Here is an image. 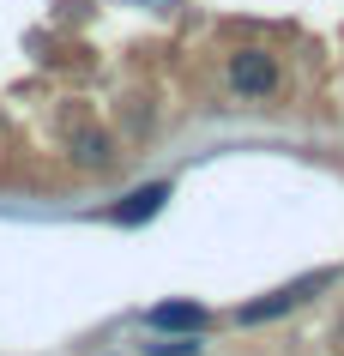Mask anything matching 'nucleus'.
<instances>
[{
    "instance_id": "423d86ee",
    "label": "nucleus",
    "mask_w": 344,
    "mask_h": 356,
    "mask_svg": "<svg viewBox=\"0 0 344 356\" xmlns=\"http://www.w3.org/2000/svg\"><path fill=\"white\" fill-rule=\"evenodd\" d=\"M145 350H151V356H193L199 344H188V338H175V344H145Z\"/></svg>"
},
{
    "instance_id": "20e7f679",
    "label": "nucleus",
    "mask_w": 344,
    "mask_h": 356,
    "mask_svg": "<svg viewBox=\"0 0 344 356\" xmlns=\"http://www.w3.org/2000/svg\"><path fill=\"white\" fill-rule=\"evenodd\" d=\"M170 206V181H151V188H139V193H127V200H121V206L109 211V224H145V218H157V211Z\"/></svg>"
},
{
    "instance_id": "f257e3e1",
    "label": "nucleus",
    "mask_w": 344,
    "mask_h": 356,
    "mask_svg": "<svg viewBox=\"0 0 344 356\" xmlns=\"http://www.w3.org/2000/svg\"><path fill=\"white\" fill-rule=\"evenodd\" d=\"M224 79L236 97H248V103H272L278 97V85H284V67H278V55L272 49H236V55L224 60Z\"/></svg>"
},
{
    "instance_id": "7ed1b4c3",
    "label": "nucleus",
    "mask_w": 344,
    "mask_h": 356,
    "mask_svg": "<svg viewBox=\"0 0 344 356\" xmlns=\"http://www.w3.org/2000/svg\"><path fill=\"white\" fill-rule=\"evenodd\" d=\"M145 320H151L157 332H211V326H218V314L199 308V302H157Z\"/></svg>"
},
{
    "instance_id": "39448f33",
    "label": "nucleus",
    "mask_w": 344,
    "mask_h": 356,
    "mask_svg": "<svg viewBox=\"0 0 344 356\" xmlns=\"http://www.w3.org/2000/svg\"><path fill=\"white\" fill-rule=\"evenodd\" d=\"M73 157H79V169H109L115 163L109 133H103V127H79L73 133Z\"/></svg>"
},
{
    "instance_id": "f03ea898",
    "label": "nucleus",
    "mask_w": 344,
    "mask_h": 356,
    "mask_svg": "<svg viewBox=\"0 0 344 356\" xmlns=\"http://www.w3.org/2000/svg\"><path fill=\"white\" fill-rule=\"evenodd\" d=\"M326 284H332V272H308V278L272 290L266 302H248V308H242V326H260V320H278V314H290V308H302V302L314 296V290H326Z\"/></svg>"
},
{
    "instance_id": "0eeeda50",
    "label": "nucleus",
    "mask_w": 344,
    "mask_h": 356,
    "mask_svg": "<svg viewBox=\"0 0 344 356\" xmlns=\"http://www.w3.org/2000/svg\"><path fill=\"white\" fill-rule=\"evenodd\" d=\"M338 344H344V326H338Z\"/></svg>"
}]
</instances>
